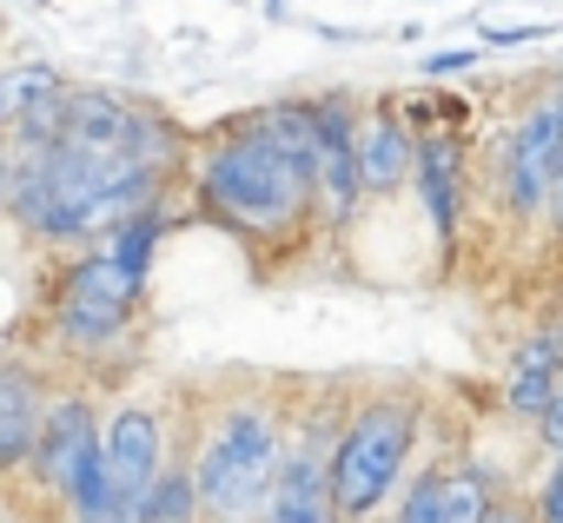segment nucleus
Wrapping results in <instances>:
<instances>
[{
    "mask_svg": "<svg viewBox=\"0 0 563 523\" xmlns=\"http://www.w3.org/2000/svg\"><path fill=\"white\" fill-rule=\"evenodd\" d=\"M192 219L232 232L252 258H286L319 238V126L312 93L225 113L192 133Z\"/></svg>",
    "mask_w": 563,
    "mask_h": 523,
    "instance_id": "1",
    "label": "nucleus"
},
{
    "mask_svg": "<svg viewBox=\"0 0 563 523\" xmlns=\"http://www.w3.org/2000/svg\"><path fill=\"white\" fill-rule=\"evenodd\" d=\"M179 173L146 166L133 153H107V146H80V140H54L41 153H14V179H8V219L34 252H80L93 238H107L113 225H126L133 212L173 199Z\"/></svg>",
    "mask_w": 563,
    "mask_h": 523,
    "instance_id": "2",
    "label": "nucleus"
},
{
    "mask_svg": "<svg viewBox=\"0 0 563 523\" xmlns=\"http://www.w3.org/2000/svg\"><path fill=\"white\" fill-rule=\"evenodd\" d=\"M292 424V398L272 385H232L192 418V477L206 497V523H258L286 470Z\"/></svg>",
    "mask_w": 563,
    "mask_h": 523,
    "instance_id": "3",
    "label": "nucleus"
},
{
    "mask_svg": "<svg viewBox=\"0 0 563 523\" xmlns=\"http://www.w3.org/2000/svg\"><path fill=\"white\" fill-rule=\"evenodd\" d=\"M424 444V398L418 391H358L345 398L339 437H332V490L345 523H378L385 503L418 470Z\"/></svg>",
    "mask_w": 563,
    "mask_h": 523,
    "instance_id": "4",
    "label": "nucleus"
},
{
    "mask_svg": "<svg viewBox=\"0 0 563 523\" xmlns=\"http://www.w3.org/2000/svg\"><path fill=\"white\" fill-rule=\"evenodd\" d=\"M556 173H563V113H556L550 93H537L490 140V199H497V212L517 232H537L550 219Z\"/></svg>",
    "mask_w": 563,
    "mask_h": 523,
    "instance_id": "5",
    "label": "nucleus"
},
{
    "mask_svg": "<svg viewBox=\"0 0 563 523\" xmlns=\"http://www.w3.org/2000/svg\"><path fill=\"white\" fill-rule=\"evenodd\" d=\"M173 199L133 212L126 225H113L107 238L80 245L60 258V279L54 292L60 299H93V305H120V312H140L146 305V286H153V258H159V238L173 232Z\"/></svg>",
    "mask_w": 563,
    "mask_h": 523,
    "instance_id": "6",
    "label": "nucleus"
},
{
    "mask_svg": "<svg viewBox=\"0 0 563 523\" xmlns=\"http://www.w3.org/2000/svg\"><path fill=\"white\" fill-rule=\"evenodd\" d=\"M339 418H345V398H312V404H299L286 470H278V483H272L258 523H345L339 490H332V437H339Z\"/></svg>",
    "mask_w": 563,
    "mask_h": 523,
    "instance_id": "7",
    "label": "nucleus"
},
{
    "mask_svg": "<svg viewBox=\"0 0 563 523\" xmlns=\"http://www.w3.org/2000/svg\"><path fill=\"white\" fill-rule=\"evenodd\" d=\"M358 113L365 100L345 87H319L312 93V126H319V232L325 238H352L365 219V173H358Z\"/></svg>",
    "mask_w": 563,
    "mask_h": 523,
    "instance_id": "8",
    "label": "nucleus"
},
{
    "mask_svg": "<svg viewBox=\"0 0 563 523\" xmlns=\"http://www.w3.org/2000/svg\"><path fill=\"white\" fill-rule=\"evenodd\" d=\"M179 424H173V411L159 404V398H146V391H133V398H120L113 411H107V424H100V457H107V477H113V490H120V503L140 516L146 510V490L159 483V470L173 464V450H179Z\"/></svg>",
    "mask_w": 563,
    "mask_h": 523,
    "instance_id": "9",
    "label": "nucleus"
},
{
    "mask_svg": "<svg viewBox=\"0 0 563 523\" xmlns=\"http://www.w3.org/2000/svg\"><path fill=\"white\" fill-rule=\"evenodd\" d=\"M471 126H418V173H411V192H418V212L431 225V245L451 266L457 245H464V225H471Z\"/></svg>",
    "mask_w": 563,
    "mask_h": 523,
    "instance_id": "10",
    "label": "nucleus"
},
{
    "mask_svg": "<svg viewBox=\"0 0 563 523\" xmlns=\"http://www.w3.org/2000/svg\"><path fill=\"white\" fill-rule=\"evenodd\" d=\"M100 424H107V411L93 404V391H54V404H47V424H41V444H34V464L21 470L27 483H41V497H54V503H67V490L80 483V470H87V457L100 450Z\"/></svg>",
    "mask_w": 563,
    "mask_h": 523,
    "instance_id": "11",
    "label": "nucleus"
},
{
    "mask_svg": "<svg viewBox=\"0 0 563 523\" xmlns=\"http://www.w3.org/2000/svg\"><path fill=\"white\" fill-rule=\"evenodd\" d=\"M358 173H365V199L372 205H391L411 192V173H418V126L405 113V100H365L358 113Z\"/></svg>",
    "mask_w": 563,
    "mask_h": 523,
    "instance_id": "12",
    "label": "nucleus"
},
{
    "mask_svg": "<svg viewBox=\"0 0 563 523\" xmlns=\"http://www.w3.org/2000/svg\"><path fill=\"white\" fill-rule=\"evenodd\" d=\"M140 338V312H120V305H93V299H47V345L74 365H113L126 358Z\"/></svg>",
    "mask_w": 563,
    "mask_h": 523,
    "instance_id": "13",
    "label": "nucleus"
},
{
    "mask_svg": "<svg viewBox=\"0 0 563 523\" xmlns=\"http://www.w3.org/2000/svg\"><path fill=\"white\" fill-rule=\"evenodd\" d=\"M47 404H54V391H47L41 365L0 352V483L21 477V470L34 464V444H41Z\"/></svg>",
    "mask_w": 563,
    "mask_h": 523,
    "instance_id": "14",
    "label": "nucleus"
},
{
    "mask_svg": "<svg viewBox=\"0 0 563 523\" xmlns=\"http://www.w3.org/2000/svg\"><path fill=\"white\" fill-rule=\"evenodd\" d=\"M556 385H563V365H556L550 338H543V332L517 338L510 371H504V411H510V418H523V424H537V411L556 398Z\"/></svg>",
    "mask_w": 563,
    "mask_h": 523,
    "instance_id": "15",
    "label": "nucleus"
},
{
    "mask_svg": "<svg viewBox=\"0 0 563 523\" xmlns=\"http://www.w3.org/2000/svg\"><path fill=\"white\" fill-rule=\"evenodd\" d=\"M378 523H464L457 503H451V457H431L405 477V490L385 503Z\"/></svg>",
    "mask_w": 563,
    "mask_h": 523,
    "instance_id": "16",
    "label": "nucleus"
},
{
    "mask_svg": "<svg viewBox=\"0 0 563 523\" xmlns=\"http://www.w3.org/2000/svg\"><path fill=\"white\" fill-rule=\"evenodd\" d=\"M140 523H206V497H199V477H192V431L179 437V450L159 470V483L146 490Z\"/></svg>",
    "mask_w": 563,
    "mask_h": 523,
    "instance_id": "17",
    "label": "nucleus"
},
{
    "mask_svg": "<svg viewBox=\"0 0 563 523\" xmlns=\"http://www.w3.org/2000/svg\"><path fill=\"white\" fill-rule=\"evenodd\" d=\"M67 87H74V80H67L54 60H8V67H0V133L21 126L34 107L60 100Z\"/></svg>",
    "mask_w": 563,
    "mask_h": 523,
    "instance_id": "18",
    "label": "nucleus"
},
{
    "mask_svg": "<svg viewBox=\"0 0 563 523\" xmlns=\"http://www.w3.org/2000/svg\"><path fill=\"white\" fill-rule=\"evenodd\" d=\"M484 41H471V47H431V54H418L411 67H418V80L424 87H444V80H464V74H477L484 67Z\"/></svg>",
    "mask_w": 563,
    "mask_h": 523,
    "instance_id": "19",
    "label": "nucleus"
},
{
    "mask_svg": "<svg viewBox=\"0 0 563 523\" xmlns=\"http://www.w3.org/2000/svg\"><path fill=\"white\" fill-rule=\"evenodd\" d=\"M550 34H556V27H543V21H537V27H490V21H477V41H484L490 54H510V47H537V41H550Z\"/></svg>",
    "mask_w": 563,
    "mask_h": 523,
    "instance_id": "20",
    "label": "nucleus"
},
{
    "mask_svg": "<svg viewBox=\"0 0 563 523\" xmlns=\"http://www.w3.org/2000/svg\"><path fill=\"white\" fill-rule=\"evenodd\" d=\"M530 503H537V523H563V457H550V470L537 477Z\"/></svg>",
    "mask_w": 563,
    "mask_h": 523,
    "instance_id": "21",
    "label": "nucleus"
},
{
    "mask_svg": "<svg viewBox=\"0 0 563 523\" xmlns=\"http://www.w3.org/2000/svg\"><path fill=\"white\" fill-rule=\"evenodd\" d=\"M484 523H537V503H530V490H497V503L484 510Z\"/></svg>",
    "mask_w": 563,
    "mask_h": 523,
    "instance_id": "22",
    "label": "nucleus"
},
{
    "mask_svg": "<svg viewBox=\"0 0 563 523\" xmlns=\"http://www.w3.org/2000/svg\"><path fill=\"white\" fill-rule=\"evenodd\" d=\"M537 444H543L550 457H563V385H556V398L537 411Z\"/></svg>",
    "mask_w": 563,
    "mask_h": 523,
    "instance_id": "23",
    "label": "nucleus"
},
{
    "mask_svg": "<svg viewBox=\"0 0 563 523\" xmlns=\"http://www.w3.org/2000/svg\"><path fill=\"white\" fill-rule=\"evenodd\" d=\"M543 232H550V245L563 252V173H556V192H550V219H543Z\"/></svg>",
    "mask_w": 563,
    "mask_h": 523,
    "instance_id": "24",
    "label": "nucleus"
},
{
    "mask_svg": "<svg viewBox=\"0 0 563 523\" xmlns=\"http://www.w3.org/2000/svg\"><path fill=\"white\" fill-rule=\"evenodd\" d=\"M537 332H543V338H550V352H556V365H563V305H556V312H550V319H543V325H537Z\"/></svg>",
    "mask_w": 563,
    "mask_h": 523,
    "instance_id": "25",
    "label": "nucleus"
},
{
    "mask_svg": "<svg viewBox=\"0 0 563 523\" xmlns=\"http://www.w3.org/2000/svg\"><path fill=\"white\" fill-rule=\"evenodd\" d=\"M8 179H14V153H8V140H0V212H8Z\"/></svg>",
    "mask_w": 563,
    "mask_h": 523,
    "instance_id": "26",
    "label": "nucleus"
},
{
    "mask_svg": "<svg viewBox=\"0 0 563 523\" xmlns=\"http://www.w3.org/2000/svg\"><path fill=\"white\" fill-rule=\"evenodd\" d=\"M258 14H265V21H286V14H292V0H258Z\"/></svg>",
    "mask_w": 563,
    "mask_h": 523,
    "instance_id": "27",
    "label": "nucleus"
},
{
    "mask_svg": "<svg viewBox=\"0 0 563 523\" xmlns=\"http://www.w3.org/2000/svg\"><path fill=\"white\" fill-rule=\"evenodd\" d=\"M543 93L556 100V113H563V67H550V80H543Z\"/></svg>",
    "mask_w": 563,
    "mask_h": 523,
    "instance_id": "28",
    "label": "nucleus"
},
{
    "mask_svg": "<svg viewBox=\"0 0 563 523\" xmlns=\"http://www.w3.org/2000/svg\"><path fill=\"white\" fill-rule=\"evenodd\" d=\"M424 8H444V0H424Z\"/></svg>",
    "mask_w": 563,
    "mask_h": 523,
    "instance_id": "29",
    "label": "nucleus"
}]
</instances>
